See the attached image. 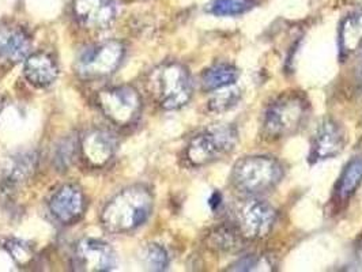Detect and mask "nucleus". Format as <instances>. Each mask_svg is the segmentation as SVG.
I'll return each instance as SVG.
<instances>
[{"label":"nucleus","instance_id":"1","mask_svg":"<svg viewBox=\"0 0 362 272\" xmlns=\"http://www.w3.org/2000/svg\"><path fill=\"white\" fill-rule=\"evenodd\" d=\"M153 211V195L144 185L117 194L105 206L101 222L110 233H127L144 225Z\"/></svg>","mask_w":362,"mask_h":272},{"label":"nucleus","instance_id":"2","mask_svg":"<svg viewBox=\"0 0 362 272\" xmlns=\"http://www.w3.org/2000/svg\"><path fill=\"white\" fill-rule=\"evenodd\" d=\"M308 108V100L301 93H284L264 110L263 136L269 141H279L296 134L307 120Z\"/></svg>","mask_w":362,"mask_h":272},{"label":"nucleus","instance_id":"3","mask_svg":"<svg viewBox=\"0 0 362 272\" xmlns=\"http://www.w3.org/2000/svg\"><path fill=\"white\" fill-rule=\"evenodd\" d=\"M147 88L158 105L166 110L182 108L194 93L191 75L179 63H165L154 69L148 75Z\"/></svg>","mask_w":362,"mask_h":272},{"label":"nucleus","instance_id":"4","mask_svg":"<svg viewBox=\"0 0 362 272\" xmlns=\"http://www.w3.org/2000/svg\"><path fill=\"white\" fill-rule=\"evenodd\" d=\"M284 177V167L275 158L266 155L245 157L235 162L230 180L245 196H259L272 191Z\"/></svg>","mask_w":362,"mask_h":272},{"label":"nucleus","instance_id":"5","mask_svg":"<svg viewBox=\"0 0 362 272\" xmlns=\"http://www.w3.org/2000/svg\"><path fill=\"white\" fill-rule=\"evenodd\" d=\"M238 142V132L232 124H216L194 136L185 155L192 166H204L229 155Z\"/></svg>","mask_w":362,"mask_h":272},{"label":"nucleus","instance_id":"6","mask_svg":"<svg viewBox=\"0 0 362 272\" xmlns=\"http://www.w3.org/2000/svg\"><path fill=\"white\" fill-rule=\"evenodd\" d=\"M235 227L245 240H259L272 233L276 222V210L264 200L247 196L233 207Z\"/></svg>","mask_w":362,"mask_h":272},{"label":"nucleus","instance_id":"7","mask_svg":"<svg viewBox=\"0 0 362 272\" xmlns=\"http://www.w3.org/2000/svg\"><path fill=\"white\" fill-rule=\"evenodd\" d=\"M123 57V44L116 40H109L85 48L76 60L75 69L85 79H98L115 73Z\"/></svg>","mask_w":362,"mask_h":272},{"label":"nucleus","instance_id":"8","mask_svg":"<svg viewBox=\"0 0 362 272\" xmlns=\"http://www.w3.org/2000/svg\"><path fill=\"white\" fill-rule=\"evenodd\" d=\"M97 105L112 123L127 127L138 120L142 110V98L131 86H116L100 91Z\"/></svg>","mask_w":362,"mask_h":272},{"label":"nucleus","instance_id":"9","mask_svg":"<svg viewBox=\"0 0 362 272\" xmlns=\"http://www.w3.org/2000/svg\"><path fill=\"white\" fill-rule=\"evenodd\" d=\"M116 267V254L109 244L85 238L82 240L74 254V270L76 271L104 272Z\"/></svg>","mask_w":362,"mask_h":272},{"label":"nucleus","instance_id":"10","mask_svg":"<svg viewBox=\"0 0 362 272\" xmlns=\"http://www.w3.org/2000/svg\"><path fill=\"white\" fill-rule=\"evenodd\" d=\"M344 128L332 119H325L313 134L308 160L316 163L335 158L344 151Z\"/></svg>","mask_w":362,"mask_h":272},{"label":"nucleus","instance_id":"11","mask_svg":"<svg viewBox=\"0 0 362 272\" xmlns=\"http://www.w3.org/2000/svg\"><path fill=\"white\" fill-rule=\"evenodd\" d=\"M49 210L63 225L76 222L85 211V198L82 191L73 184L60 187L49 200Z\"/></svg>","mask_w":362,"mask_h":272},{"label":"nucleus","instance_id":"12","mask_svg":"<svg viewBox=\"0 0 362 272\" xmlns=\"http://www.w3.org/2000/svg\"><path fill=\"white\" fill-rule=\"evenodd\" d=\"M74 14L85 29L104 30L115 19V4L112 0H74Z\"/></svg>","mask_w":362,"mask_h":272},{"label":"nucleus","instance_id":"13","mask_svg":"<svg viewBox=\"0 0 362 272\" xmlns=\"http://www.w3.org/2000/svg\"><path fill=\"white\" fill-rule=\"evenodd\" d=\"M116 141L112 134L103 129H91L81 141V151L85 162L91 167H103L112 160Z\"/></svg>","mask_w":362,"mask_h":272},{"label":"nucleus","instance_id":"14","mask_svg":"<svg viewBox=\"0 0 362 272\" xmlns=\"http://www.w3.org/2000/svg\"><path fill=\"white\" fill-rule=\"evenodd\" d=\"M32 40L19 26H0V60L8 64H17L30 52Z\"/></svg>","mask_w":362,"mask_h":272},{"label":"nucleus","instance_id":"15","mask_svg":"<svg viewBox=\"0 0 362 272\" xmlns=\"http://www.w3.org/2000/svg\"><path fill=\"white\" fill-rule=\"evenodd\" d=\"M23 73L26 79L37 88H47L57 78V66L49 54L44 52L29 54L25 61Z\"/></svg>","mask_w":362,"mask_h":272},{"label":"nucleus","instance_id":"16","mask_svg":"<svg viewBox=\"0 0 362 272\" xmlns=\"http://www.w3.org/2000/svg\"><path fill=\"white\" fill-rule=\"evenodd\" d=\"M362 45V11L353 13L342 20L339 30V52L346 59Z\"/></svg>","mask_w":362,"mask_h":272},{"label":"nucleus","instance_id":"17","mask_svg":"<svg viewBox=\"0 0 362 272\" xmlns=\"http://www.w3.org/2000/svg\"><path fill=\"white\" fill-rule=\"evenodd\" d=\"M362 184V157H356L344 166V172L335 187L334 198L338 204L350 199Z\"/></svg>","mask_w":362,"mask_h":272},{"label":"nucleus","instance_id":"18","mask_svg":"<svg viewBox=\"0 0 362 272\" xmlns=\"http://www.w3.org/2000/svg\"><path fill=\"white\" fill-rule=\"evenodd\" d=\"M240 76L238 70L229 63H217L202 73V88L206 91H216L235 85Z\"/></svg>","mask_w":362,"mask_h":272},{"label":"nucleus","instance_id":"19","mask_svg":"<svg viewBox=\"0 0 362 272\" xmlns=\"http://www.w3.org/2000/svg\"><path fill=\"white\" fill-rule=\"evenodd\" d=\"M244 237L235 225L223 223L211 230L209 235V245L219 252H237L243 248Z\"/></svg>","mask_w":362,"mask_h":272},{"label":"nucleus","instance_id":"20","mask_svg":"<svg viewBox=\"0 0 362 272\" xmlns=\"http://www.w3.org/2000/svg\"><path fill=\"white\" fill-rule=\"evenodd\" d=\"M255 7V0H213L207 11L217 17H235Z\"/></svg>","mask_w":362,"mask_h":272},{"label":"nucleus","instance_id":"21","mask_svg":"<svg viewBox=\"0 0 362 272\" xmlns=\"http://www.w3.org/2000/svg\"><path fill=\"white\" fill-rule=\"evenodd\" d=\"M214 94L209 100V110L214 113H223L235 108L241 100V90L235 85L213 91Z\"/></svg>","mask_w":362,"mask_h":272},{"label":"nucleus","instance_id":"22","mask_svg":"<svg viewBox=\"0 0 362 272\" xmlns=\"http://www.w3.org/2000/svg\"><path fill=\"white\" fill-rule=\"evenodd\" d=\"M146 266L151 271H163L169 264V257L161 245L151 244L145 254Z\"/></svg>","mask_w":362,"mask_h":272},{"label":"nucleus","instance_id":"23","mask_svg":"<svg viewBox=\"0 0 362 272\" xmlns=\"http://www.w3.org/2000/svg\"><path fill=\"white\" fill-rule=\"evenodd\" d=\"M262 263H263V260L259 256L247 254V256L238 259L235 264H232L229 271H256V270H259L257 267H260Z\"/></svg>","mask_w":362,"mask_h":272},{"label":"nucleus","instance_id":"24","mask_svg":"<svg viewBox=\"0 0 362 272\" xmlns=\"http://www.w3.org/2000/svg\"><path fill=\"white\" fill-rule=\"evenodd\" d=\"M6 247H7L8 252L13 256V259L21 266L26 264L32 257L30 249L21 241H10Z\"/></svg>","mask_w":362,"mask_h":272},{"label":"nucleus","instance_id":"25","mask_svg":"<svg viewBox=\"0 0 362 272\" xmlns=\"http://www.w3.org/2000/svg\"><path fill=\"white\" fill-rule=\"evenodd\" d=\"M358 3H360V6L362 7V0H358Z\"/></svg>","mask_w":362,"mask_h":272},{"label":"nucleus","instance_id":"26","mask_svg":"<svg viewBox=\"0 0 362 272\" xmlns=\"http://www.w3.org/2000/svg\"><path fill=\"white\" fill-rule=\"evenodd\" d=\"M0 110H1V100H0Z\"/></svg>","mask_w":362,"mask_h":272}]
</instances>
